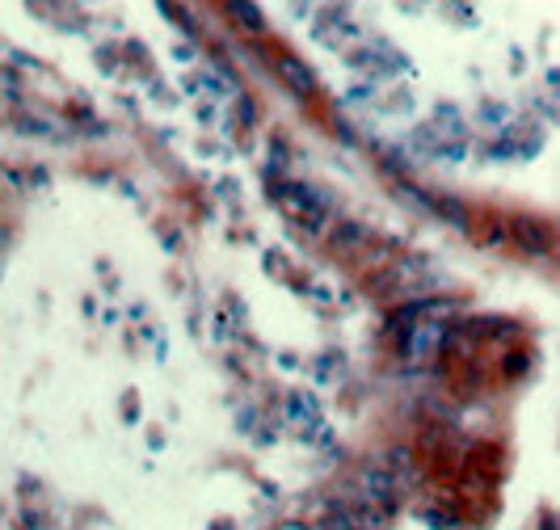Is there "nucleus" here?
Masks as SVG:
<instances>
[{
	"label": "nucleus",
	"mask_w": 560,
	"mask_h": 530,
	"mask_svg": "<svg viewBox=\"0 0 560 530\" xmlns=\"http://www.w3.org/2000/svg\"><path fill=\"white\" fill-rule=\"evenodd\" d=\"M510 240H514V249H523L527 257H544L552 249V232L531 215H514L510 219Z\"/></svg>",
	"instance_id": "1"
},
{
	"label": "nucleus",
	"mask_w": 560,
	"mask_h": 530,
	"mask_svg": "<svg viewBox=\"0 0 560 530\" xmlns=\"http://www.w3.org/2000/svg\"><path fill=\"white\" fill-rule=\"evenodd\" d=\"M278 198L287 202V207L295 211V219H308V223H320V215H325V202L312 198L304 186H283L278 190Z\"/></svg>",
	"instance_id": "2"
},
{
	"label": "nucleus",
	"mask_w": 560,
	"mask_h": 530,
	"mask_svg": "<svg viewBox=\"0 0 560 530\" xmlns=\"http://www.w3.org/2000/svg\"><path fill=\"white\" fill-rule=\"evenodd\" d=\"M274 68H278V76H283L295 93H312V89H316L312 68H308V64H299L295 55H274Z\"/></svg>",
	"instance_id": "3"
},
{
	"label": "nucleus",
	"mask_w": 560,
	"mask_h": 530,
	"mask_svg": "<svg viewBox=\"0 0 560 530\" xmlns=\"http://www.w3.org/2000/svg\"><path fill=\"white\" fill-rule=\"evenodd\" d=\"M232 17H236V22L245 26V30H253V34H266V17L257 13L249 0H232Z\"/></svg>",
	"instance_id": "4"
},
{
	"label": "nucleus",
	"mask_w": 560,
	"mask_h": 530,
	"mask_svg": "<svg viewBox=\"0 0 560 530\" xmlns=\"http://www.w3.org/2000/svg\"><path fill=\"white\" fill-rule=\"evenodd\" d=\"M443 341V333H438V324H426V329H417V333H409V354L417 358V354H426V345H438Z\"/></svg>",
	"instance_id": "5"
},
{
	"label": "nucleus",
	"mask_w": 560,
	"mask_h": 530,
	"mask_svg": "<svg viewBox=\"0 0 560 530\" xmlns=\"http://www.w3.org/2000/svg\"><path fill=\"white\" fill-rule=\"evenodd\" d=\"M337 249H346V244H367L371 240V232H363V228H354V223H337Z\"/></svg>",
	"instance_id": "6"
}]
</instances>
